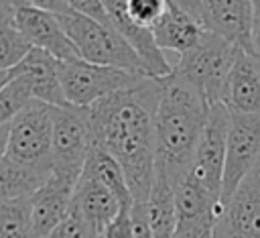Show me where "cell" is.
Wrapping results in <instances>:
<instances>
[{
    "label": "cell",
    "mask_w": 260,
    "mask_h": 238,
    "mask_svg": "<svg viewBox=\"0 0 260 238\" xmlns=\"http://www.w3.org/2000/svg\"><path fill=\"white\" fill-rule=\"evenodd\" d=\"M160 96V79L142 77L89 108L91 138L122 167L134 203H146L154 183V116Z\"/></svg>",
    "instance_id": "1"
},
{
    "label": "cell",
    "mask_w": 260,
    "mask_h": 238,
    "mask_svg": "<svg viewBox=\"0 0 260 238\" xmlns=\"http://www.w3.org/2000/svg\"><path fill=\"white\" fill-rule=\"evenodd\" d=\"M160 85L162 96L154 116L156 171L165 173L177 187L191 171L211 104L175 69L171 75L160 77Z\"/></svg>",
    "instance_id": "2"
},
{
    "label": "cell",
    "mask_w": 260,
    "mask_h": 238,
    "mask_svg": "<svg viewBox=\"0 0 260 238\" xmlns=\"http://www.w3.org/2000/svg\"><path fill=\"white\" fill-rule=\"evenodd\" d=\"M43 8L57 14L67 37L77 47L79 57L87 63L118 67L132 73L146 75V69L130 45L118 35L112 24L98 22L81 12H77L71 2L65 0H37Z\"/></svg>",
    "instance_id": "3"
},
{
    "label": "cell",
    "mask_w": 260,
    "mask_h": 238,
    "mask_svg": "<svg viewBox=\"0 0 260 238\" xmlns=\"http://www.w3.org/2000/svg\"><path fill=\"white\" fill-rule=\"evenodd\" d=\"M2 157L53 173V106L32 102L12 122L0 124Z\"/></svg>",
    "instance_id": "4"
},
{
    "label": "cell",
    "mask_w": 260,
    "mask_h": 238,
    "mask_svg": "<svg viewBox=\"0 0 260 238\" xmlns=\"http://www.w3.org/2000/svg\"><path fill=\"white\" fill-rule=\"evenodd\" d=\"M240 53L242 49L236 45L205 33L191 51L179 55L173 69L191 81L211 106L223 104L225 85Z\"/></svg>",
    "instance_id": "5"
},
{
    "label": "cell",
    "mask_w": 260,
    "mask_h": 238,
    "mask_svg": "<svg viewBox=\"0 0 260 238\" xmlns=\"http://www.w3.org/2000/svg\"><path fill=\"white\" fill-rule=\"evenodd\" d=\"M142 77L148 75L124 71L118 67L95 65L83 59L61 63V85L65 100L69 106L81 110H89L100 100L136 85Z\"/></svg>",
    "instance_id": "6"
},
{
    "label": "cell",
    "mask_w": 260,
    "mask_h": 238,
    "mask_svg": "<svg viewBox=\"0 0 260 238\" xmlns=\"http://www.w3.org/2000/svg\"><path fill=\"white\" fill-rule=\"evenodd\" d=\"M89 110L53 108V171L69 181H79L91 148Z\"/></svg>",
    "instance_id": "7"
},
{
    "label": "cell",
    "mask_w": 260,
    "mask_h": 238,
    "mask_svg": "<svg viewBox=\"0 0 260 238\" xmlns=\"http://www.w3.org/2000/svg\"><path fill=\"white\" fill-rule=\"evenodd\" d=\"M181 6L199 22V26L215 35L244 53L252 55V8L250 0H179Z\"/></svg>",
    "instance_id": "8"
},
{
    "label": "cell",
    "mask_w": 260,
    "mask_h": 238,
    "mask_svg": "<svg viewBox=\"0 0 260 238\" xmlns=\"http://www.w3.org/2000/svg\"><path fill=\"white\" fill-rule=\"evenodd\" d=\"M232 112L225 104H213L207 124L201 132V138L195 148L193 165L189 175L201 183L219 203L223 189V169L228 153V132H230Z\"/></svg>",
    "instance_id": "9"
},
{
    "label": "cell",
    "mask_w": 260,
    "mask_h": 238,
    "mask_svg": "<svg viewBox=\"0 0 260 238\" xmlns=\"http://www.w3.org/2000/svg\"><path fill=\"white\" fill-rule=\"evenodd\" d=\"M14 26L28 39L32 49L45 51L57 61H73L81 59L77 47L67 37L61 20L51 10L43 8L37 0L35 2H12Z\"/></svg>",
    "instance_id": "10"
},
{
    "label": "cell",
    "mask_w": 260,
    "mask_h": 238,
    "mask_svg": "<svg viewBox=\"0 0 260 238\" xmlns=\"http://www.w3.org/2000/svg\"><path fill=\"white\" fill-rule=\"evenodd\" d=\"M260 161V114H232L223 169L221 205Z\"/></svg>",
    "instance_id": "11"
},
{
    "label": "cell",
    "mask_w": 260,
    "mask_h": 238,
    "mask_svg": "<svg viewBox=\"0 0 260 238\" xmlns=\"http://www.w3.org/2000/svg\"><path fill=\"white\" fill-rule=\"evenodd\" d=\"M213 238H260V161L221 205Z\"/></svg>",
    "instance_id": "12"
},
{
    "label": "cell",
    "mask_w": 260,
    "mask_h": 238,
    "mask_svg": "<svg viewBox=\"0 0 260 238\" xmlns=\"http://www.w3.org/2000/svg\"><path fill=\"white\" fill-rule=\"evenodd\" d=\"M10 79L24 81L30 87L32 98L37 102L49 104L53 108L69 106L61 85V61H57L45 51L32 49L18 65L0 71V83H6Z\"/></svg>",
    "instance_id": "13"
},
{
    "label": "cell",
    "mask_w": 260,
    "mask_h": 238,
    "mask_svg": "<svg viewBox=\"0 0 260 238\" xmlns=\"http://www.w3.org/2000/svg\"><path fill=\"white\" fill-rule=\"evenodd\" d=\"M104 2H106V10H108L112 26L130 45V49L138 55V59L142 61V65L146 69V75L154 77V79L171 75L173 63L169 61L165 51L158 49L154 35H152V28L142 26L130 18L128 0H104Z\"/></svg>",
    "instance_id": "14"
},
{
    "label": "cell",
    "mask_w": 260,
    "mask_h": 238,
    "mask_svg": "<svg viewBox=\"0 0 260 238\" xmlns=\"http://www.w3.org/2000/svg\"><path fill=\"white\" fill-rule=\"evenodd\" d=\"M75 181L53 175L30 199H32V220L37 238H49V234L59 228L69 216L73 205Z\"/></svg>",
    "instance_id": "15"
},
{
    "label": "cell",
    "mask_w": 260,
    "mask_h": 238,
    "mask_svg": "<svg viewBox=\"0 0 260 238\" xmlns=\"http://www.w3.org/2000/svg\"><path fill=\"white\" fill-rule=\"evenodd\" d=\"M122 205L116 199V195L98 179L81 173L75 193H73V205L71 214L85 220L98 234H102L120 214Z\"/></svg>",
    "instance_id": "16"
},
{
    "label": "cell",
    "mask_w": 260,
    "mask_h": 238,
    "mask_svg": "<svg viewBox=\"0 0 260 238\" xmlns=\"http://www.w3.org/2000/svg\"><path fill=\"white\" fill-rule=\"evenodd\" d=\"M152 35H154V41L160 51H171V53L183 55V53L191 51L201 41L205 31L181 6V2L167 0L165 12L152 24Z\"/></svg>",
    "instance_id": "17"
},
{
    "label": "cell",
    "mask_w": 260,
    "mask_h": 238,
    "mask_svg": "<svg viewBox=\"0 0 260 238\" xmlns=\"http://www.w3.org/2000/svg\"><path fill=\"white\" fill-rule=\"evenodd\" d=\"M232 114H260V59L240 53L223 94Z\"/></svg>",
    "instance_id": "18"
},
{
    "label": "cell",
    "mask_w": 260,
    "mask_h": 238,
    "mask_svg": "<svg viewBox=\"0 0 260 238\" xmlns=\"http://www.w3.org/2000/svg\"><path fill=\"white\" fill-rule=\"evenodd\" d=\"M144 207L154 238H175L179 228L177 195H175V185L169 181L165 173L160 171L154 173V183Z\"/></svg>",
    "instance_id": "19"
},
{
    "label": "cell",
    "mask_w": 260,
    "mask_h": 238,
    "mask_svg": "<svg viewBox=\"0 0 260 238\" xmlns=\"http://www.w3.org/2000/svg\"><path fill=\"white\" fill-rule=\"evenodd\" d=\"M83 173L98 179L100 183H104L116 195V199L120 201L122 207H134V197H132V191L128 187V181H126L122 167L118 165V161L108 151H104L95 142H91Z\"/></svg>",
    "instance_id": "20"
},
{
    "label": "cell",
    "mask_w": 260,
    "mask_h": 238,
    "mask_svg": "<svg viewBox=\"0 0 260 238\" xmlns=\"http://www.w3.org/2000/svg\"><path fill=\"white\" fill-rule=\"evenodd\" d=\"M51 177L53 173L24 167L6 157H0V197L2 201L32 197Z\"/></svg>",
    "instance_id": "21"
},
{
    "label": "cell",
    "mask_w": 260,
    "mask_h": 238,
    "mask_svg": "<svg viewBox=\"0 0 260 238\" xmlns=\"http://www.w3.org/2000/svg\"><path fill=\"white\" fill-rule=\"evenodd\" d=\"M12 2H0V71L18 65L30 51L32 45L12 22Z\"/></svg>",
    "instance_id": "22"
},
{
    "label": "cell",
    "mask_w": 260,
    "mask_h": 238,
    "mask_svg": "<svg viewBox=\"0 0 260 238\" xmlns=\"http://www.w3.org/2000/svg\"><path fill=\"white\" fill-rule=\"evenodd\" d=\"M0 238H37L30 197L0 201Z\"/></svg>",
    "instance_id": "23"
},
{
    "label": "cell",
    "mask_w": 260,
    "mask_h": 238,
    "mask_svg": "<svg viewBox=\"0 0 260 238\" xmlns=\"http://www.w3.org/2000/svg\"><path fill=\"white\" fill-rule=\"evenodd\" d=\"M32 102V92L24 81L10 79L6 83H0V124L12 122Z\"/></svg>",
    "instance_id": "24"
},
{
    "label": "cell",
    "mask_w": 260,
    "mask_h": 238,
    "mask_svg": "<svg viewBox=\"0 0 260 238\" xmlns=\"http://www.w3.org/2000/svg\"><path fill=\"white\" fill-rule=\"evenodd\" d=\"M167 0H128V14L134 22L152 28V24L165 12Z\"/></svg>",
    "instance_id": "25"
},
{
    "label": "cell",
    "mask_w": 260,
    "mask_h": 238,
    "mask_svg": "<svg viewBox=\"0 0 260 238\" xmlns=\"http://www.w3.org/2000/svg\"><path fill=\"white\" fill-rule=\"evenodd\" d=\"M100 234L79 216L71 214L59 228H55L49 238H98Z\"/></svg>",
    "instance_id": "26"
},
{
    "label": "cell",
    "mask_w": 260,
    "mask_h": 238,
    "mask_svg": "<svg viewBox=\"0 0 260 238\" xmlns=\"http://www.w3.org/2000/svg\"><path fill=\"white\" fill-rule=\"evenodd\" d=\"M102 238H134L132 232V207H122L116 220L100 234Z\"/></svg>",
    "instance_id": "27"
},
{
    "label": "cell",
    "mask_w": 260,
    "mask_h": 238,
    "mask_svg": "<svg viewBox=\"0 0 260 238\" xmlns=\"http://www.w3.org/2000/svg\"><path fill=\"white\" fill-rule=\"evenodd\" d=\"M132 232H134V238H154L144 203H134L132 207Z\"/></svg>",
    "instance_id": "28"
},
{
    "label": "cell",
    "mask_w": 260,
    "mask_h": 238,
    "mask_svg": "<svg viewBox=\"0 0 260 238\" xmlns=\"http://www.w3.org/2000/svg\"><path fill=\"white\" fill-rule=\"evenodd\" d=\"M213 230H215V224L213 222L179 226L175 238H213Z\"/></svg>",
    "instance_id": "29"
},
{
    "label": "cell",
    "mask_w": 260,
    "mask_h": 238,
    "mask_svg": "<svg viewBox=\"0 0 260 238\" xmlns=\"http://www.w3.org/2000/svg\"><path fill=\"white\" fill-rule=\"evenodd\" d=\"M252 55L260 59V0L252 8Z\"/></svg>",
    "instance_id": "30"
},
{
    "label": "cell",
    "mask_w": 260,
    "mask_h": 238,
    "mask_svg": "<svg viewBox=\"0 0 260 238\" xmlns=\"http://www.w3.org/2000/svg\"><path fill=\"white\" fill-rule=\"evenodd\" d=\"M98 238H102V236H98Z\"/></svg>",
    "instance_id": "31"
}]
</instances>
